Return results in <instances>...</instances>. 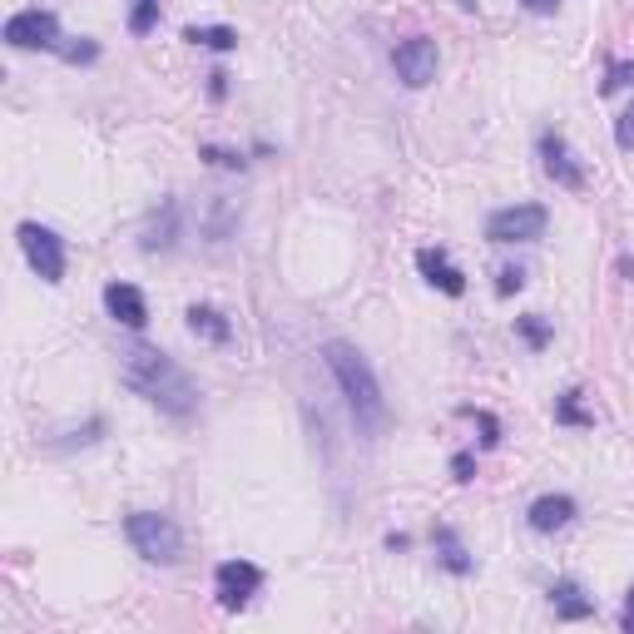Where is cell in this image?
Returning <instances> with one entry per match:
<instances>
[{
    "label": "cell",
    "instance_id": "3",
    "mask_svg": "<svg viewBox=\"0 0 634 634\" xmlns=\"http://www.w3.org/2000/svg\"><path fill=\"white\" fill-rule=\"evenodd\" d=\"M124 535H130L134 551H140L144 560H154V565H174L178 551H184L178 525L168 521V515H158V511H134L130 521H124Z\"/></svg>",
    "mask_w": 634,
    "mask_h": 634
},
{
    "label": "cell",
    "instance_id": "24",
    "mask_svg": "<svg viewBox=\"0 0 634 634\" xmlns=\"http://www.w3.org/2000/svg\"><path fill=\"white\" fill-rule=\"evenodd\" d=\"M204 158H214L218 168H238V164H243L238 154H224V150H204Z\"/></svg>",
    "mask_w": 634,
    "mask_h": 634
},
{
    "label": "cell",
    "instance_id": "13",
    "mask_svg": "<svg viewBox=\"0 0 634 634\" xmlns=\"http://www.w3.org/2000/svg\"><path fill=\"white\" fill-rule=\"evenodd\" d=\"M570 521H575V501H570V495H541V501L531 505V531H541V535L565 531Z\"/></svg>",
    "mask_w": 634,
    "mask_h": 634
},
{
    "label": "cell",
    "instance_id": "28",
    "mask_svg": "<svg viewBox=\"0 0 634 634\" xmlns=\"http://www.w3.org/2000/svg\"><path fill=\"white\" fill-rule=\"evenodd\" d=\"M457 6H461V10H476V0H457Z\"/></svg>",
    "mask_w": 634,
    "mask_h": 634
},
{
    "label": "cell",
    "instance_id": "9",
    "mask_svg": "<svg viewBox=\"0 0 634 634\" xmlns=\"http://www.w3.org/2000/svg\"><path fill=\"white\" fill-rule=\"evenodd\" d=\"M541 164H545V174H551L555 184H565V188H585V168L575 164L570 144L560 140L555 130H545V134H541Z\"/></svg>",
    "mask_w": 634,
    "mask_h": 634
},
{
    "label": "cell",
    "instance_id": "19",
    "mask_svg": "<svg viewBox=\"0 0 634 634\" xmlns=\"http://www.w3.org/2000/svg\"><path fill=\"white\" fill-rule=\"evenodd\" d=\"M560 421H570V427H590V411L580 407V392H565L560 397V411H555Z\"/></svg>",
    "mask_w": 634,
    "mask_h": 634
},
{
    "label": "cell",
    "instance_id": "12",
    "mask_svg": "<svg viewBox=\"0 0 634 634\" xmlns=\"http://www.w3.org/2000/svg\"><path fill=\"white\" fill-rule=\"evenodd\" d=\"M174 238H178V204L168 198L158 214H150V224H144V234H140V248L164 253V248H174Z\"/></svg>",
    "mask_w": 634,
    "mask_h": 634
},
{
    "label": "cell",
    "instance_id": "10",
    "mask_svg": "<svg viewBox=\"0 0 634 634\" xmlns=\"http://www.w3.org/2000/svg\"><path fill=\"white\" fill-rule=\"evenodd\" d=\"M104 308H110V317L124 327L150 323V303H144V293L134 288V283H110V288H104Z\"/></svg>",
    "mask_w": 634,
    "mask_h": 634
},
{
    "label": "cell",
    "instance_id": "16",
    "mask_svg": "<svg viewBox=\"0 0 634 634\" xmlns=\"http://www.w3.org/2000/svg\"><path fill=\"white\" fill-rule=\"evenodd\" d=\"M188 333L208 337V342H228V323L214 308H188Z\"/></svg>",
    "mask_w": 634,
    "mask_h": 634
},
{
    "label": "cell",
    "instance_id": "21",
    "mask_svg": "<svg viewBox=\"0 0 634 634\" xmlns=\"http://www.w3.org/2000/svg\"><path fill=\"white\" fill-rule=\"evenodd\" d=\"M630 80H634V65H630V60H615V65H610V75H605V94L625 90Z\"/></svg>",
    "mask_w": 634,
    "mask_h": 634
},
{
    "label": "cell",
    "instance_id": "17",
    "mask_svg": "<svg viewBox=\"0 0 634 634\" xmlns=\"http://www.w3.org/2000/svg\"><path fill=\"white\" fill-rule=\"evenodd\" d=\"M437 545H441V565H447V570H457V575H467V570H471V560H467V551H461V545H457V535H451L447 525H441V531H437Z\"/></svg>",
    "mask_w": 634,
    "mask_h": 634
},
{
    "label": "cell",
    "instance_id": "15",
    "mask_svg": "<svg viewBox=\"0 0 634 634\" xmlns=\"http://www.w3.org/2000/svg\"><path fill=\"white\" fill-rule=\"evenodd\" d=\"M184 40H188V45H204V50H234L238 30H228V25H188Z\"/></svg>",
    "mask_w": 634,
    "mask_h": 634
},
{
    "label": "cell",
    "instance_id": "23",
    "mask_svg": "<svg viewBox=\"0 0 634 634\" xmlns=\"http://www.w3.org/2000/svg\"><path fill=\"white\" fill-rule=\"evenodd\" d=\"M501 293H521L525 288V273L521 268H501V283H495Z\"/></svg>",
    "mask_w": 634,
    "mask_h": 634
},
{
    "label": "cell",
    "instance_id": "26",
    "mask_svg": "<svg viewBox=\"0 0 634 634\" xmlns=\"http://www.w3.org/2000/svg\"><path fill=\"white\" fill-rule=\"evenodd\" d=\"M451 471H457V481H471V457H457V461H451Z\"/></svg>",
    "mask_w": 634,
    "mask_h": 634
},
{
    "label": "cell",
    "instance_id": "1",
    "mask_svg": "<svg viewBox=\"0 0 634 634\" xmlns=\"http://www.w3.org/2000/svg\"><path fill=\"white\" fill-rule=\"evenodd\" d=\"M120 377L130 392H140L150 407L168 411V417H188V411L198 407V387L188 382V372L174 362L168 352H158V347H130L120 362Z\"/></svg>",
    "mask_w": 634,
    "mask_h": 634
},
{
    "label": "cell",
    "instance_id": "7",
    "mask_svg": "<svg viewBox=\"0 0 634 634\" xmlns=\"http://www.w3.org/2000/svg\"><path fill=\"white\" fill-rule=\"evenodd\" d=\"M214 590H218V605L224 610H243L263 590V570L253 565V560H224V565L214 570Z\"/></svg>",
    "mask_w": 634,
    "mask_h": 634
},
{
    "label": "cell",
    "instance_id": "8",
    "mask_svg": "<svg viewBox=\"0 0 634 634\" xmlns=\"http://www.w3.org/2000/svg\"><path fill=\"white\" fill-rule=\"evenodd\" d=\"M6 40L16 50H55L60 45V20L50 10H20L6 20Z\"/></svg>",
    "mask_w": 634,
    "mask_h": 634
},
{
    "label": "cell",
    "instance_id": "18",
    "mask_svg": "<svg viewBox=\"0 0 634 634\" xmlns=\"http://www.w3.org/2000/svg\"><path fill=\"white\" fill-rule=\"evenodd\" d=\"M234 218H238L234 198H228V194H214V224H208V234H214V243H224V238H228V228H234Z\"/></svg>",
    "mask_w": 634,
    "mask_h": 634
},
{
    "label": "cell",
    "instance_id": "6",
    "mask_svg": "<svg viewBox=\"0 0 634 634\" xmlns=\"http://www.w3.org/2000/svg\"><path fill=\"white\" fill-rule=\"evenodd\" d=\"M392 65H397V80H401V84H411V90L431 84V80H437V65H441L437 40H427V35L401 40V45L392 50Z\"/></svg>",
    "mask_w": 634,
    "mask_h": 634
},
{
    "label": "cell",
    "instance_id": "20",
    "mask_svg": "<svg viewBox=\"0 0 634 634\" xmlns=\"http://www.w3.org/2000/svg\"><path fill=\"white\" fill-rule=\"evenodd\" d=\"M521 337L531 347H545V342H551V327H545L541 317H521Z\"/></svg>",
    "mask_w": 634,
    "mask_h": 634
},
{
    "label": "cell",
    "instance_id": "22",
    "mask_svg": "<svg viewBox=\"0 0 634 634\" xmlns=\"http://www.w3.org/2000/svg\"><path fill=\"white\" fill-rule=\"evenodd\" d=\"M615 144H620V150H634V104H630V110L625 114H620V124H615Z\"/></svg>",
    "mask_w": 634,
    "mask_h": 634
},
{
    "label": "cell",
    "instance_id": "4",
    "mask_svg": "<svg viewBox=\"0 0 634 634\" xmlns=\"http://www.w3.org/2000/svg\"><path fill=\"white\" fill-rule=\"evenodd\" d=\"M545 234V208L541 204H511V208H495L485 218V238L491 243H535Z\"/></svg>",
    "mask_w": 634,
    "mask_h": 634
},
{
    "label": "cell",
    "instance_id": "5",
    "mask_svg": "<svg viewBox=\"0 0 634 634\" xmlns=\"http://www.w3.org/2000/svg\"><path fill=\"white\" fill-rule=\"evenodd\" d=\"M20 248H25L30 268L45 283L65 278V243H60V234H50V228H40V224H20Z\"/></svg>",
    "mask_w": 634,
    "mask_h": 634
},
{
    "label": "cell",
    "instance_id": "27",
    "mask_svg": "<svg viewBox=\"0 0 634 634\" xmlns=\"http://www.w3.org/2000/svg\"><path fill=\"white\" fill-rule=\"evenodd\" d=\"M620 625H625V634H634V590H630V600H625V615H620Z\"/></svg>",
    "mask_w": 634,
    "mask_h": 634
},
{
    "label": "cell",
    "instance_id": "2",
    "mask_svg": "<svg viewBox=\"0 0 634 634\" xmlns=\"http://www.w3.org/2000/svg\"><path fill=\"white\" fill-rule=\"evenodd\" d=\"M323 362H327V372H333L337 392H342V401H347V411H352L357 427H362V431H382L387 427V401H382V387H377L372 367H367V357L357 352L352 342H327Z\"/></svg>",
    "mask_w": 634,
    "mask_h": 634
},
{
    "label": "cell",
    "instance_id": "14",
    "mask_svg": "<svg viewBox=\"0 0 634 634\" xmlns=\"http://www.w3.org/2000/svg\"><path fill=\"white\" fill-rule=\"evenodd\" d=\"M551 610L560 620H590L595 615V600H590L575 580H560V585H551Z\"/></svg>",
    "mask_w": 634,
    "mask_h": 634
},
{
    "label": "cell",
    "instance_id": "25",
    "mask_svg": "<svg viewBox=\"0 0 634 634\" xmlns=\"http://www.w3.org/2000/svg\"><path fill=\"white\" fill-rule=\"evenodd\" d=\"M521 6H525V10H535V16H551L560 0H521Z\"/></svg>",
    "mask_w": 634,
    "mask_h": 634
},
{
    "label": "cell",
    "instance_id": "11",
    "mask_svg": "<svg viewBox=\"0 0 634 634\" xmlns=\"http://www.w3.org/2000/svg\"><path fill=\"white\" fill-rule=\"evenodd\" d=\"M417 268H421V278H427L431 288L451 293V298H461V293H467V278H461V273L451 268L447 253H441V248H421V253H417Z\"/></svg>",
    "mask_w": 634,
    "mask_h": 634
}]
</instances>
